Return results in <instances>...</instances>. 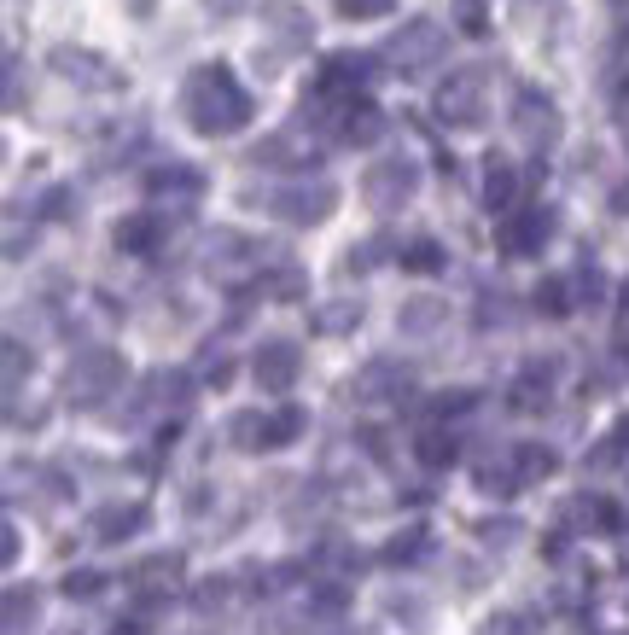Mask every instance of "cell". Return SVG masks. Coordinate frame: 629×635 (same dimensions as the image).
Here are the masks:
<instances>
[{
  "mask_svg": "<svg viewBox=\"0 0 629 635\" xmlns=\"http://www.w3.org/2000/svg\"><path fill=\"white\" fill-rule=\"evenodd\" d=\"M402 333H431L437 321H443V303L437 298H414V303H402Z\"/></svg>",
  "mask_w": 629,
  "mask_h": 635,
  "instance_id": "cell-22",
  "label": "cell"
},
{
  "mask_svg": "<svg viewBox=\"0 0 629 635\" xmlns=\"http://www.w3.org/2000/svg\"><path fill=\"white\" fill-rule=\"evenodd\" d=\"M536 309H542V315H565V309H571L565 280H542V286H536Z\"/></svg>",
  "mask_w": 629,
  "mask_h": 635,
  "instance_id": "cell-29",
  "label": "cell"
},
{
  "mask_svg": "<svg viewBox=\"0 0 629 635\" xmlns=\"http://www.w3.org/2000/svg\"><path fill=\"white\" fill-rule=\"evenodd\" d=\"M391 6H397V0H338V12H344V18H385Z\"/></svg>",
  "mask_w": 629,
  "mask_h": 635,
  "instance_id": "cell-32",
  "label": "cell"
},
{
  "mask_svg": "<svg viewBox=\"0 0 629 635\" xmlns=\"http://www.w3.org/2000/svg\"><path fill=\"white\" fill-rule=\"evenodd\" d=\"M367 76H373V65H367L362 53H332L327 65H321V82H315V88H321V94H344V100H356V88H362Z\"/></svg>",
  "mask_w": 629,
  "mask_h": 635,
  "instance_id": "cell-11",
  "label": "cell"
},
{
  "mask_svg": "<svg viewBox=\"0 0 629 635\" xmlns=\"http://www.w3.org/2000/svg\"><path fill=\"white\" fill-rule=\"evenodd\" d=\"M100 583H105L100 571H70V577H65V595H70V601H94V595H100Z\"/></svg>",
  "mask_w": 629,
  "mask_h": 635,
  "instance_id": "cell-31",
  "label": "cell"
},
{
  "mask_svg": "<svg viewBox=\"0 0 629 635\" xmlns=\"http://www.w3.org/2000/svg\"><path fill=\"white\" fill-rule=\"evenodd\" d=\"M362 193L373 210H402V204L420 193V164L414 158H379V164L367 169Z\"/></svg>",
  "mask_w": 629,
  "mask_h": 635,
  "instance_id": "cell-4",
  "label": "cell"
},
{
  "mask_svg": "<svg viewBox=\"0 0 629 635\" xmlns=\"http://www.w3.org/2000/svg\"><path fill=\"white\" fill-rule=\"evenodd\" d=\"M298 368H303V356H298V344H286V338H268L263 350H257V362H251L263 391H292Z\"/></svg>",
  "mask_w": 629,
  "mask_h": 635,
  "instance_id": "cell-9",
  "label": "cell"
},
{
  "mask_svg": "<svg viewBox=\"0 0 629 635\" xmlns=\"http://www.w3.org/2000/svg\"><path fill=\"white\" fill-rule=\"evenodd\" d=\"M420 554H426V531H420V525H414V531H402L397 542L385 548V560H391V566H402V560H420Z\"/></svg>",
  "mask_w": 629,
  "mask_h": 635,
  "instance_id": "cell-27",
  "label": "cell"
},
{
  "mask_svg": "<svg viewBox=\"0 0 629 635\" xmlns=\"http://www.w3.org/2000/svg\"><path fill=\"white\" fill-rule=\"evenodd\" d=\"M245 257H251L245 234H216V239H210V268H222V274H228V268H239Z\"/></svg>",
  "mask_w": 629,
  "mask_h": 635,
  "instance_id": "cell-23",
  "label": "cell"
},
{
  "mask_svg": "<svg viewBox=\"0 0 629 635\" xmlns=\"http://www.w3.org/2000/svg\"><path fill=\"white\" fill-rule=\"evenodd\" d=\"M408 379H414V373L402 368V362L379 356V362H367V368H362V379H356V397H362V402H391V397H402V391H408Z\"/></svg>",
  "mask_w": 629,
  "mask_h": 635,
  "instance_id": "cell-10",
  "label": "cell"
},
{
  "mask_svg": "<svg viewBox=\"0 0 629 635\" xmlns=\"http://www.w3.org/2000/svg\"><path fill=\"white\" fill-rule=\"evenodd\" d=\"M484 82H490V70L484 65L455 70V76L443 82V94H437L443 123H455V129H478V123H484Z\"/></svg>",
  "mask_w": 629,
  "mask_h": 635,
  "instance_id": "cell-3",
  "label": "cell"
},
{
  "mask_svg": "<svg viewBox=\"0 0 629 635\" xmlns=\"http://www.w3.org/2000/svg\"><path fill=\"white\" fill-rule=\"evenodd\" d=\"M612 443H618V449H629V414L618 420V432H612Z\"/></svg>",
  "mask_w": 629,
  "mask_h": 635,
  "instance_id": "cell-39",
  "label": "cell"
},
{
  "mask_svg": "<svg viewBox=\"0 0 629 635\" xmlns=\"http://www.w3.org/2000/svg\"><path fill=\"white\" fill-rule=\"evenodd\" d=\"M332 635H356V630H332Z\"/></svg>",
  "mask_w": 629,
  "mask_h": 635,
  "instance_id": "cell-41",
  "label": "cell"
},
{
  "mask_svg": "<svg viewBox=\"0 0 629 635\" xmlns=\"http://www.w3.org/2000/svg\"><path fill=\"white\" fill-rule=\"evenodd\" d=\"M600 292H606V280H600L595 268H583V280H577V298H583V303H600Z\"/></svg>",
  "mask_w": 629,
  "mask_h": 635,
  "instance_id": "cell-35",
  "label": "cell"
},
{
  "mask_svg": "<svg viewBox=\"0 0 629 635\" xmlns=\"http://www.w3.org/2000/svg\"><path fill=\"white\" fill-rule=\"evenodd\" d=\"M53 65H59V76H70V82H82V88H117L123 76L105 65V59H94V53H82V47H59L53 53Z\"/></svg>",
  "mask_w": 629,
  "mask_h": 635,
  "instance_id": "cell-12",
  "label": "cell"
},
{
  "mask_svg": "<svg viewBox=\"0 0 629 635\" xmlns=\"http://www.w3.org/2000/svg\"><path fill=\"white\" fill-rule=\"evenodd\" d=\"M484 635H536V630H530V618H519V612H501V618L484 624Z\"/></svg>",
  "mask_w": 629,
  "mask_h": 635,
  "instance_id": "cell-33",
  "label": "cell"
},
{
  "mask_svg": "<svg viewBox=\"0 0 629 635\" xmlns=\"http://www.w3.org/2000/svg\"><path fill=\"white\" fill-rule=\"evenodd\" d=\"M455 18H461L466 35H484V30H490V12H484V0H455Z\"/></svg>",
  "mask_w": 629,
  "mask_h": 635,
  "instance_id": "cell-30",
  "label": "cell"
},
{
  "mask_svg": "<svg viewBox=\"0 0 629 635\" xmlns=\"http://www.w3.org/2000/svg\"><path fill=\"white\" fill-rule=\"evenodd\" d=\"M513 199H519V175H513V164L490 158V175H484V204L507 216V210H513Z\"/></svg>",
  "mask_w": 629,
  "mask_h": 635,
  "instance_id": "cell-15",
  "label": "cell"
},
{
  "mask_svg": "<svg viewBox=\"0 0 629 635\" xmlns=\"http://www.w3.org/2000/svg\"><path fill=\"white\" fill-rule=\"evenodd\" d=\"M513 129L525 134V146H554L560 140V111H554V100H542V94H519V105H513Z\"/></svg>",
  "mask_w": 629,
  "mask_h": 635,
  "instance_id": "cell-8",
  "label": "cell"
},
{
  "mask_svg": "<svg viewBox=\"0 0 629 635\" xmlns=\"http://www.w3.org/2000/svg\"><path fill=\"white\" fill-rule=\"evenodd\" d=\"M134 12H140V18H146V12H152V0H134Z\"/></svg>",
  "mask_w": 629,
  "mask_h": 635,
  "instance_id": "cell-40",
  "label": "cell"
},
{
  "mask_svg": "<svg viewBox=\"0 0 629 635\" xmlns=\"http://www.w3.org/2000/svg\"><path fill=\"white\" fill-rule=\"evenodd\" d=\"M181 111L199 134H239L251 123V94L233 82L228 65H199L181 88Z\"/></svg>",
  "mask_w": 629,
  "mask_h": 635,
  "instance_id": "cell-1",
  "label": "cell"
},
{
  "mask_svg": "<svg viewBox=\"0 0 629 635\" xmlns=\"http://www.w3.org/2000/svg\"><path fill=\"white\" fill-rule=\"evenodd\" d=\"M274 426H280V443H292L309 420H303V408H286V414H274Z\"/></svg>",
  "mask_w": 629,
  "mask_h": 635,
  "instance_id": "cell-34",
  "label": "cell"
},
{
  "mask_svg": "<svg viewBox=\"0 0 629 635\" xmlns=\"http://www.w3.org/2000/svg\"><path fill=\"white\" fill-rule=\"evenodd\" d=\"M554 467H560V461H554V449H542V443H519V449H513V472H519V484H536V478H548Z\"/></svg>",
  "mask_w": 629,
  "mask_h": 635,
  "instance_id": "cell-18",
  "label": "cell"
},
{
  "mask_svg": "<svg viewBox=\"0 0 629 635\" xmlns=\"http://www.w3.org/2000/svg\"><path fill=\"white\" fill-rule=\"evenodd\" d=\"M146 525V507H105L100 519H94V536L100 542H123L129 531H140Z\"/></svg>",
  "mask_w": 629,
  "mask_h": 635,
  "instance_id": "cell-17",
  "label": "cell"
},
{
  "mask_svg": "<svg viewBox=\"0 0 629 635\" xmlns=\"http://www.w3.org/2000/svg\"><path fill=\"white\" fill-rule=\"evenodd\" d=\"M228 437H233V449H280V426L268 414H251V408L228 420Z\"/></svg>",
  "mask_w": 629,
  "mask_h": 635,
  "instance_id": "cell-13",
  "label": "cell"
},
{
  "mask_svg": "<svg viewBox=\"0 0 629 635\" xmlns=\"http://www.w3.org/2000/svg\"><path fill=\"white\" fill-rule=\"evenodd\" d=\"M222 601H228V589H222V577H210V589H199V612H216Z\"/></svg>",
  "mask_w": 629,
  "mask_h": 635,
  "instance_id": "cell-37",
  "label": "cell"
},
{
  "mask_svg": "<svg viewBox=\"0 0 629 635\" xmlns=\"http://www.w3.org/2000/svg\"><path fill=\"white\" fill-rule=\"evenodd\" d=\"M437 53H443V30L431 24V18H414V24H402L391 35V47H385V59L402 70V76H420V70L437 65Z\"/></svg>",
  "mask_w": 629,
  "mask_h": 635,
  "instance_id": "cell-5",
  "label": "cell"
},
{
  "mask_svg": "<svg viewBox=\"0 0 629 635\" xmlns=\"http://www.w3.org/2000/svg\"><path fill=\"white\" fill-rule=\"evenodd\" d=\"M431 408H437V414H461V408H472V391H443Z\"/></svg>",
  "mask_w": 629,
  "mask_h": 635,
  "instance_id": "cell-36",
  "label": "cell"
},
{
  "mask_svg": "<svg viewBox=\"0 0 629 635\" xmlns=\"http://www.w3.org/2000/svg\"><path fill=\"white\" fill-rule=\"evenodd\" d=\"M554 234V216L548 210H507V228H501V251L507 257H536Z\"/></svg>",
  "mask_w": 629,
  "mask_h": 635,
  "instance_id": "cell-7",
  "label": "cell"
},
{
  "mask_svg": "<svg viewBox=\"0 0 629 635\" xmlns=\"http://www.w3.org/2000/svg\"><path fill=\"white\" fill-rule=\"evenodd\" d=\"M117 245H123V251H134V257H140V251H152V245H158V216H152V210L123 216V222H117Z\"/></svg>",
  "mask_w": 629,
  "mask_h": 635,
  "instance_id": "cell-16",
  "label": "cell"
},
{
  "mask_svg": "<svg viewBox=\"0 0 629 635\" xmlns=\"http://www.w3.org/2000/svg\"><path fill=\"white\" fill-rule=\"evenodd\" d=\"M385 134V117L373 111L367 100H344V123H338V140H350V146H373Z\"/></svg>",
  "mask_w": 629,
  "mask_h": 635,
  "instance_id": "cell-14",
  "label": "cell"
},
{
  "mask_svg": "<svg viewBox=\"0 0 629 635\" xmlns=\"http://www.w3.org/2000/svg\"><path fill=\"white\" fill-rule=\"evenodd\" d=\"M332 210H338V187L332 181H303V187H286V193H274V216H286V222H327Z\"/></svg>",
  "mask_w": 629,
  "mask_h": 635,
  "instance_id": "cell-6",
  "label": "cell"
},
{
  "mask_svg": "<svg viewBox=\"0 0 629 635\" xmlns=\"http://www.w3.org/2000/svg\"><path fill=\"white\" fill-rule=\"evenodd\" d=\"M24 624H35V595L6 589V630H24Z\"/></svg>",
  "mask_w": 629,
  "mask_h": 635,
  "instance_id": "cell-28",
  "label": "cell"
},
{
  "mask_svg": "<svg viewBox=\"0 0 629 635\" xmlns=\"http://www.w3.org/2000/svg\"><path fill=\"white\" fill-rule=\"evenodd\" d=\"M484 536H490V542H501V548H507V542H513V536H519V525H513V519H490V525H484Z\"/></svg>",
  "mask_w": 629,
  "mask_h": 635,
  "instance_id": "cell-38",
  "label": "cell"
},
{
  "mask_svg": "<svg viewBox=\"0 0 629 635\" xmlns=\"http://www.w3.org/2000/svg\"><path fill=\"white\" fill-rule=\"evenodd\" d=\"M175 577H181V554H175V548H169V554H152V560H140V566H134V583H140V589H169Z\"/></svg>",
  "mask_w": 629,
  "mask_h": 635,
  "instance_id": "cell-19",
  "label": "cell"
},
{
  "mask_svg": "<svg viewBox=\"0 0 629 635\" xmlns=\"http://www.w3.org/2000/svg\"><path fill=\"white\" fill-rule=\"evenodd\" d=\"M117 379H123V356H117V350H82V356L70 362V373H65V397L88 408V402L111 397Z\"/></svg>",
  "mask_w": 629,
  "mask_h": 635,
  "instance_id": "cell-2",
  "label": "cell"
},
{
  "mask_svg": "<svg viewBox=\"0 0 629 635\" xmlns=\"http://www.w3.org/2000/svg\"><path fill=\"white\" fill-rule=\"evenodd\" d=\"M362 321V303H327V309H315V333H327V338H338V333H350Z\"/></svg>",
  "mask_w": 629,
  "mask_h": 635,
  "instance_id": "cell-21",
  "label": "cell"
},
{
  "mask_svg": "<svg viewBox=\"0 0 629 635\" xmlns=\"http://www.w3.org/2000/svg\"><path fill=\"white\" fill-rule=\"evenodd\" d=\"M268 18H274V30L286 35L292 47H303V41H309V24H303V12H292L286 0H280V6H268Z\"/></svg>",
  "mask_w": 629,
  "mask_h": 635,
  "instance_id": "cell-26",
  "label": "cell"
},
{
  "mask_svg": "<svg viewBox=\"0 0 629 635\" xmlns=\"http://www.w3.org/2000/svg\"><path fill=\"white\" fill-rule=\"evenodd\" d=\"M414 455H420L426 467H449V461H455V437L443 432V426H426V432L414 437Z\"/></svg>",
  "mask_w": 629,
  "mask_h": 635,
  "instance_id": "cell-20",
  "label": "cell"
},
{
  "mask_svg": "<svg viewBox=\"0 0 629 635\" xmlns=\"http://www.w3.org/2000/svg\"><path fill=\"white\" fill-rule=\"evenodd\" d=\"M169 187H175V193H199L204 181H199V169L169 164V169H158V175H152V193H169Z\"/></svg>",
  "mask_w": 629,
  "mask_h": 635,
  "instance_id": "cell-25",
  "label": "cell"
},
{
  "mask_svg": "<svg viewBox=\"0 0 629 635\" xmlns=\"http://www.w3.org/2000/svg\"><path fill=\"white\" fill-rule=\"evenodd\" d=\"M402 268H414V274H437V268H443V245H431V239H414V245L402 251Z\"/></svg>",
  "mask_w": 629,
  "mask_h": 635,
  "instance_id": "cell-24",
  "label": "cell"
}]
</instances>
